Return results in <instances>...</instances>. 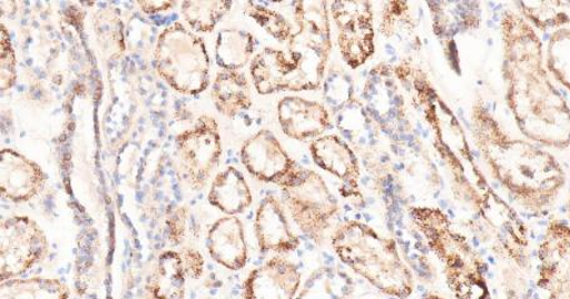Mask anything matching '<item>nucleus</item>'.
I'll list each match as a JSON object with an SVG mask.
<instances>
[{"instance_id":"37","label":"nucleus","mask_w":570,"mask_h":299,"mask_svg":"<svg viewBox=\"0 0 570 299\" xmlns=\"http://www.w3.org/2000/svg\"><path fill=\"white\" fill-rule=\"evenodd\" d=\"M0 88L8 91L16 86L17 58L12 44V38L4 24H0Z\"/></svg>"},{"instance_id":"3","label":"nucleus","mask_w":570,"mask_h":299,"mask_svg":"<svg viewBox=\"0 0 570 299\" xmlns=\"http://www.w3.org/2000/svg\"><path fill=\"white\" fill-rule=\"evenodd\" d=\"M471 131L488 170L519 208L535 215L553 208L567 175L552 152L509 136L483 99L473 102Z\"/></svg>"},{"instance_id":"16","label":"nucleus","mask_w":570,"mask_h":299,"mask_svg":"<svg viewBox=\"0 0 570 299\" xmlns=\"http://www.w3.org/2000/svg\"><path fill=\"white\" fill-rule=\"evenodd\" d=\"M302 285L297 265L273 257L253 270L243 285L244 299H295Z\"/></svg>"},{"instance_id":"33","label":"nucleus","mask_w":570,"mask_h":299,"mask_svg":"<svg viewBox=\"0 0 570 299\" xmlns=\"http://www.w3.org/2000/svg\"><path fill=\"white\" fill-rule=\"evenodd\" d=\"M232 6L233 3L226 0H210V2L187 0L181 3V14L196 32L212 33L224 16L228 14Z\"/></svg>"},{"instance_id":"10","label":"nucleus","mask_w":570,"mask_h":299,"mask_svg":"<svg viewBox=\"0 0 570 299\" xmlns=\"http://www.w3.org/2000/svg\"><path fill=\"white\" fill-rule=\"evenodd\" d=\"M240 159L253 178L277 185L282 190L298 187L308 173L267 129L254 133L243 143Z\"/></svg>"},{"instance_id":"7","label":"nucleus","mask_w":570,"mask_h":299,"mask_svg":"<svg viewBox=\"0 0 570 299\" xmlns=\"http://www.w3.org/2000/svg\"><path fill=\"white\" fill-rule=\"evenodd\" d=\"M297 32L288 41V50L302 58V74L307 90H318L325 78L331 51L332 34L328 2L307 0L293 3Z\"/></svg>"},{"instance_id":"39","label":"nucleus","mask_w":570,"mask_h":299,"mask_svg":"<svg viewBox=\"0 0 570 299\" xmlns=\"http://www.w3.org/2000/svg\"><path fill=\"white\" fill-rule=\"evenodd\" d=\"M180 255L187 276L193 278V280H199L203 273H205V257L198 250L193 249V247H185Z\"/></svg>"},{"instance_id":"21","label":"nucleus","mask_w":570,"mask_h":299,"mask_svg":"<svg viewBox=\"0 0 570 299\" xmlns=\"http://www.w3.org/2000/svg\"><path fill=\"white\" fill-rule=\"evenodd\" d=\"M254 231L264 253H291L299 249V237L294 233L287 209L277 196L269 195L259 203Z\"/></svg>"},{"instance_id":"14","label":"nucleus","mask_w":570,"mask_h":299,"mask_svg":"<svg viewBox=\"0 0 570 299\" xmlns=\"http://www.w3.org/2000/svg\"><path fill=\"white\" fill-rule=\"evenodd\" d=\"M250 76L258 94L308 91L302 74V58L294 51L266 48L253 58Z\"/></svg>"},{"instance_id":"13","label":"nucleus","mask_w":570,"mask_h":299,"mask_svg":"<svg viewBox=\"0 0 570 299\" xmlns=\"http://www.w3.org/2000/svg\"><path fill=\"white\" fill-rule=\"evenodd\" d=\"M331 17L338 28V47L351 69L363 67L375 53L374 13L370 2H333Z\"/></svg>"},{"instance_id":"31","label":"nucleus","mask_w":570,"mask_h":299,"mask_svg":"<svg viewBox=\"0 0 570 299\" xmlns=\"http://www.w3.org/2000/svg\"><path fill=\"white\" fill-rule=\"evenodd\" d=\"M69 288L55 278L35 277L2 285V299H68Z\"/></svg>"},{"instance_id":"26","label":"nucleus","mask_w":570,"mask_h":299,"mask_svg":"<svg viewBox=\"0 0 570 299\" xmlns=\"http://www.w3.org/2000/svg\"><path fill=\"white\" fill-rule=\"evenodd\" d=\"M335 120H337L335 126H337L342 138L360 152L379 146L381 130L361 100L356 98L352 100L335 117Z\"/></svg>"},{"instance_id":"24","label":"nucleus","mask_w":570,"mask_h":299,"mask_svg":"<svg viewBox=\"0 0 570 299\" xmlns=\"http://www.w3.org/2000/svg\"><path fill=\"white\" fill-rule=\"evenodd\" d=\"M208 201L227 216L246 212L253 202V195L244 175L234 167L220 171L212 182Z\"/></svg>"},{"instance_id":"17","label":"nucleus","mask_w":570,"mask_h":299,"mask_svg":"<svg viewBox=\"0 0 570 299\" xmlns=\"http://www.w3.org/2000/svg\"><path fill=\"white\" fill-rule=\"evenodd\" d=\"M277 112L284 136L292 140L320 139L333 128L330 110L318 101L285 97L279 101Z\"/></svg>"},{"instance_id":"29","label":"nucleus","mask_w":570,"mask_h":299,"mask_svg":"<svg viewBox=\"0 0 570 299\" xmlns=\"http://www.w3.org/2000/svg\"><path fill=\"white\" fill-rule=\"evenodd\" d=\"M257 40L247 30H220L216 43V61L223 70H240L246 67L256 50Z\"/></svg>"},{"instance_id":"15","label":"nucleus","mask_w":570,"mask_h":299,"mask_svg":"<svg viewBox=\"0 0 570 299\" xmlns=\"http://www.w3.org/2000/svg\"><path fill=\"white\" fill-rule=\"evenodd\" d=\"M315 165L342 182L343 198L363 201L360 189L361 162L350 143L338 136H324L309 146Z\"/></svg>"},{"instance_id":"27","label":"nucleus","mask_w":570,"mask_h":299,"mask_svg":"<svg viewBox=\"0 0 570 299\" xmlns=\"http://www.w3.org/2000/svg\"><path fill=\"white\" fill-rule=\"evenodd\" d=\"M187 272L181 255L167 251L159 256L151 275L149 295L151 299H186Z\"/></svg>"},{"instance_id":"40","label":"nucleus","mask_w":570,"mask_h":299,"mask_svg":"<svg viewBox=\"0 0 570 299\" xmlns=\"http://www.w3.org/2000/svg\"><path fill=\"white\" fill-rule=\"evenodd\" d=\"M137 4L147 14H158L167 12V10L176 6V2H167V0L155 2V0H151V2H138Z\"/></svg>"},{"instance_id":"4","label":"nucleus","mask_w":570,"mask_h":299,"mask_svg":"<svg viewBox=\"0 0 570 299\" xmlns=\"http://www.w3.org/2000/svg\"><path fill=\"white\" fill-rule=\"evenodd\" d=\"M409 215L444 268L448 287L456 299H493L487 281L488 265L443 210L411 206Z\"/></svg>"},{"instance_id":"43","label":"nucleus","mask_w":570,"mask_h":299,"mask_svg":"<svg viewBox=\"0 0 570 299\" xmlns=\"http://www.w3.org/2000/svg\"><path fill=\"white\" fill-rule=\"evenodd\" d=\"M205 299H212V298H205Z\"/></svg>"},{"instance_id":"8","label":"nucleus","mask_w":570,"mask_h":299,"mask_svg":"<svg viewBox=\"0 0 570 299\" xmlns=\"http://www.w3.org/2000/svg\"><path fill=\"white\" fill-rule=\"evenodd\" d=\"M363 104L370 117L393 143L413 137L406 102L393 67L380 63L370 70L363 89Z\"/></svg>"},{"instance_id":"6","label":"nucleus","mask_w":570,"mask_h":299,"mask_svg":"<svg viewBox=\"0 0 570 299\" xmlns=\"http://www.w3.org/2000/svg\"><path fill=\"white\" fill-rule=\"evenodd\" d=\"M159 77L186 96H198L209 86L210 59L203 40L181 23L167 27L156 47Z\"/></svg>"},{"instance_id":"36","label":"nucleus","mask_w":570,"mask_h":299,"mask_svg":"<svg viewBox=\"0 0 570 299\" xmlns=\"http://www.w3.org/2000/svg\"><path fill=\"white\" fill-rule=\"evenodd\" d=\"M246 13L266 32L278 40L279 43H288L291 40L294 28L289 20L285 18L276 9H271L266 6L256 2H248L246 6Z\"/></svg>"},{"instance_id":"22","label":"nucleus","mask_w":570,"mask_h":299,"mask_svg":"<svg viewBox=\"0 0 570 299\" xmlns=\"http://www.w3.org/2000/svg\"><path fill=\"white\" fill-rule=\"evenodd\" d=\"M207 249L214 261L230 271H240L248 263V246L243 222L226 216L214 222L207 236Z\"/></svg>"},{"instance_id":"5","label":"nucleus","mask_w":570,"mask_h":299,"mask_svg":"<svg viewBox=\"0 0 570 299\" xmlns=\"http://www.w3.org/2000/svg\"><path fill=\"white\" fill-rule=\"evenodd\" d=\"M332 246L345 266L380 292L400 299L412 296L414 276L393 239L380 235L370 225L352 220L335 230Z\"/></svg>"},{"instance_id":"30","label":"nucleus","mask_w":570,"mask_h":299,"mask_svg":"<svg viewBox=\"0 0 570 299\" xmlns=\"http://www.w3.org/2000/svg\"><path fill=\"white\" fill-rule=\"evenodd\" d=\"M515 7L529 24L541 32L563 29L570 26L569 0H535V2H517Z\"/></svg>"},{"instance_id":"35","label":"nucleus","mask_w":570,"mask_h":299,"mask_svg":"<svg viewBox=\"0 0 570 299\" xmlns=\"http://www.w3.org/2000/svg\"><path fill=\"white\" fill-rule=\"evenodd\" d=\"M323 98L327 109L337 117L355 99L352 76L343 69H331L323 81Z\"/></svg>"},{"instance_id":"9","label":"nucleus","mask_w":570,"mask_h":299,"mask_svg":"<svg viewBox=\"0 0 570 299\" xmlns=\"http://www.w3.org/2000/svg\"><path fill=\"white\" fill-rule=\"evenodd\" d=\"M282 201L301 232L315 245H322L340 203L321 175L308 170L298 187L282 190Z\"/></svg>"},{"instance_id":"25","label":"nucleus","mask_w":570,"mask_h":299,"mask_svg":"<svg viewBox=\"0 0 570 299\" xmlns=\"http://www.w3.org/2000/svg\"><path fill=\"white\" fill-rule=\"evenodd\" d=\"M212 98L222 116L229 119L237 118L253 106L249 81L238 70L219 71L213 82Z\"/></svg>"},{"instance_id":"18","label":"nucleus","mask_w":570,"mask_h":299,"mask_svg":"<svg viewBox=\"0 0 570 299\" xmlns=\"http://www.w3.org/2000/svg\"><path fill=\"white\" fill-rule=\"evenodd\" d=\"M430 8L433 33L440 40L445 53L455 50V39L475 32L483 22V9L480 2L460 0L426 2Z\"/></svg>"},{"instance_id":"42","label":"nucleus","mask_w":570,"mask_h":299,"mask_svg":"<svg viewBox=\"0 0 570 299\" xmlns=\"http://www.w3.org/2000/svg\"><path fill=\"white\" fill-rule=\"evenodd\" d=\"M568 215H569V220H570V198H569V202H568Z\"/></svg>"},{"instance_id":"34","label":"nucleus","mask_w":570,"mask_h":299,"mask_svg":"<svg viewBox=\"0 0 570 299\" xmlns=\"http://www.w3.org/2000/svg\"><path fill=\"white\" fill-rule=\"evenodd\" d=\"M546 66L551 76L570 91V29L554 30L548 40Z\"/></svg>"},{"instance_id":"28","label":"nucleus","mask_w":570,"mask_h":299,"mask_svg":"<svg viewBox=\"0 0 570 299\" xmlns=\"http://www.w3.org/2000/svg\"><path fill=\"white\" fill-rule=\"evenodd\" d=\"M354 290V280L347 272L324 266L308 277L295 299H350Z\"/></svg>"},{"instance_id":"19","label":"nucleus","mask_w":570,"mask_h":299,"mask_svg":"<svg viewBox=\"0 0 570 299\" xmlns=\"http://www.w3.org/2000/svg\"><path fill=\"white\" fill-rule=\"evenodd\" d=\"M395 171L413 191L434 196L441 191L442 177L423 143L414 136L393 143Z\"/></svg>"},{"instance_id":"23","label":"nucleus","mask_w":570,"mask_h":299,"mask_svg":"<svg viewBox=\"0 0 570 299\" xmlns=\"http://www.w3.org/2000/svg\"><path fill=\"white\" fill-rule=\"evenodd\" d=\"M419 24L412 13L410 3L392 0L383 4L380 30L385 40L400 48L403 53L420 51L421 39L416 33Z\"/></svg>"},{"instance_id":"12","label":"nucleus","mask_w":570,"mask_h":299,"mask_svg":"<svg viewBox=\"0 0 570 299\" xmlns=\"http://www.w3.org/2000/svg\"><path fill=\"white\" fill-rule=\"evenodd\" d=\"M49 245L40 226L28 216H13L2 225L0 275L2 281L14 280L46 259Z\"/></svg>"},{"instance_id":"11","label":"nucleus","mask_w":570,"mask_h":299,"mask_svg":"<svg viewBox=\"0 0 570 299\" xmlns=\"http://www.w3.org/2000/svg\"><path fill=\"white\" fill-rule=\"evenodd\" d=\"M179 167L189 187H206L222 158V138L216 119L203 116L196 126L181 132L176 140Z\"/></svg>"},{"instance_id":"1","label":"nucleus","mask_w":570,"mask_h":299,"mask_svg":"<svg viewBox=\"0 0 570 299\" xmlns=\"http://www.w3.org/2000/svg\"><path fill=\"white\" fill-rule=\"evenodd\" d=\"M433 147L450 178L465 226L499 259L528 271L532 265L529 230L521 216L495 192L478 167L460 122L428 120Z\"/></svg>"},{"instance_id":"2","label":"nucleus","mask_w":570,"mask_h":299,"mask_svg":"<svg viewBox=\"0 0 570 299\" xmlns=\"http://www.w3.org/2000/svg\"><path fill=\"white\" fill-rule=\"evenodd\" d=\"M505 102L517 127L539 146L570 147V107L546 66L542 40L514 10L501 18Z\"/></svg>"},{"instance_id":"32","label":"nucleus","mask_w":570,"mask_h":299,"mask_svg":"<svg viewBox=\"0 0 570 299\" xmlns=\"http://www.w3.org/2000/svg\"><path fill=\"white\" fill-rule=\"evenodd\" d=\"M95 33L101 53L109 59L125 54V24L115 9L100 10L95 17Z\"/></svg>"},{"instance_id":"41","label":"nucleus","mask_w":570,"mask_h":299,"mask_svg":"<svg viewBox=\"0 0 570 299\" xmlns=\"http://www.w3.org/2000/svg\"><path fill=\"white\" fill-rule=\"evenodd\" d=\"M424 299H446L440 295H436V293H430V295H426Z\"/></svg>"},{"instance_id":"20","label":"nucleus","mask_w":570,"mask_h":299,"mask_svg":"<svg viewBox=\"0 0 570 299\" xmlns=\"http://www.w3.org/2000/svg\"><path fill=\"white\" fill-rule=\"evenodd\" d=\"M46 173L33 160L13 149H4L0 157V191L10 202L22 203L43 190Z\"/></svg>"},{"instance_id":"38","label":"nucleus","mask_w":570,"mask_h":299,"mask_svg":"<svg viewBox=\"0 0 570 299\" xmlns=\"http://www.w3.org/2000/svg\"><path fill=\"white\" fill-rule=\"evenodd\" d=\"M189 211L185 206L170 210L167 218L168 239L171 245L185 243L188 229Z\"/></svg>"}]
</instances>
